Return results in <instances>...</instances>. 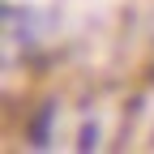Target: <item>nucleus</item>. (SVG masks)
Listing matches in <instances>:
<instances>
[{
  "instance_id": "f257e3e1",
  "label": "nucleus",
  "mask_w": 154,
  "mask_h": 154,
  "mask_svg": "<svg viewBox=\"0 0 154 154\" xmlns=\"http://www.w3.org/2000/svg\"><path fill=\"white\" fill-rule=\"evenodd\" d=\"M47 133H51V107H43V116L34 120V128H30V141H34V146H47Z\"/></svg>"
}]
</instances>
